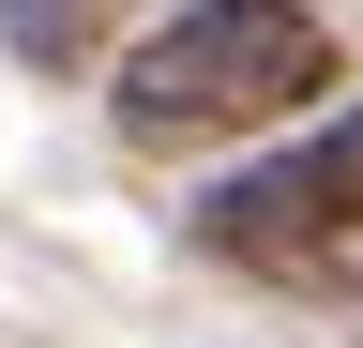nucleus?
I'll use <instances>...</instances> for the list:
<instances>
[{"instance_id": "1", "label": "nucleus", "mask_w": 363, "mask_h": 348, "mask_svg": "<svg viewBox=\"0 0 363 348\" xmlns=\"http://www.w3.org/2000/svg\"><path fill=\"white\" fill-rule=\"evenodd\" d=\"M318 91H333V16H318V0H182L106 76V106H121L136 152L272 137V121H318Z\"/></svg>"}, {"instance_id": "2", "label": "nucleus", "mask_w": 363, "mask_h": 348, "mask_svg": "<svg viewBox=\"0 0 363 348\" xmlns=\"http://www.w3.org/2000/svg\"><path fill=\"white\" fill-rule=\"evenodd\" d=\"M197 228L227 257H257V273H318V257H363V91L348 106H318L272 167H242Z\"/></svg>"}, {"instance_id": "3", "label": "nucleus", "mask_w": 363, "mask_h": 348, "mask_svg": "<svg viewBox=\"0 0 363 348\" xmlns=\"http://www.w3.org/2000/svg\"><path fill=\"white\" fill-rule=\"evenodd\" d=\"M0 46H16L30 76H76L91 46H106V0H0Z\"/></svg>"}]
</instances>
